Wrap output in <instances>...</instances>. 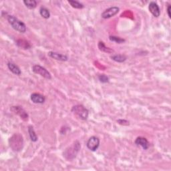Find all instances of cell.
Instances as JSON below:
<instances>
[{
    "label": "cell",
    "mask_w": 171,
    "mask_h": 171,
    "mask_svg": "<svg viewBox=\"0 0 171 171\" xmlns=\"http://www.w3.org/2000/svg\"><path fill=\"white\" fill-rule=\"evenodd\" d=\"M7 19L10 24L11 26L14 29V30L20 32V33H25L26 32V26L23 22L20 21L17 18L14 17L13 16L8 15L7 17Z\"/></svg>",
    "instance_id": "cell-1"
},
{
    "label": "cell",
    "mask_w": 171,
    "mask_h": 171,
    "mask_svg": "<svg viewBox=\"0 0 171 171\" xmlns=\"http://www.w3.org/2000/svg\"><path fill=\"white\" fill-rule=\"evenodd\" d=\"M80 147L81 146L79 142L76 141L72 146H70L69 148H68L65 150V152L63 153V156L68 160L74 159L78 153L79 152Z\"/></svg>",
    "instance_id": "cell-2"
},
{
    "label": "cell",
    "mask_w": 171,
    "mask_h": 171,
    "mask_svg": "<svg viewBox=\"0 0 171 171\" xmlns=\"http://www.w3.org/2000/svg\"><path fill=\"white\" fill-rule=\"evenodd\" d=\"M9 145L14 151H19L23 147V138L19 134H15L9 139Z\"/></svg>",
    "instance_id": "cell-3"
},
{
    "label": "cell",
    "mask_w": 171,
    "mask_h": 171,
    "mask_svg": "<svg viewBox=\"0 0 171 171\" xmlns=\"http://www.w3.org/2000/svg\"><path fill=\"white\" fill-rule=\"evenodd\" d=\"M72 112L81 120H86L88 118L89 112L88 110V109H86L85 107L82 105L78 104L74 106L72 108Z\"/></svg>",
    "instance_id": "cell-4"
},
{
    "label": "cell",
    "mask_w": 171,
    "mask_h": 171,
    "mask_svg": "<svg viewBox=\"0 0 171 171\" xmlns=\"http://www.w3.org/2000/svg\"><path fill=\"white\" fill-rule=\"evenodd\" d=\"M32 70L35 74L40 75L41 76L46 78L48 80H50L52 78V75L50 72L47 70L45 68H43L40 65H34L32 67Z\"/></svg>",
    "instance_id": "cell-5"
},
{
    "label": "cell",
    "mask_w": 171,
    "mask_h": 171,
    "mask_svg": "<svg viewBox=\"0 0 171 171\" xmlns=\"http://www.w3.org/2000/svg\"><path fill=\"white\" fill-rule=\"evenodd\" d=\"M100 145V139L96 136H91V137L87 141L86 146L91 151H96L99 147Z\"/></svg>",
    "instance_id": "cell-6"
},
{
    "label": "cell",
    "mask_w": 171,
    "mask_h": 171,
    "mask_svg": "<svg viewBox=\"0 0 171 171\" xmlns=\"http://www.w3.org/2000/svg\"><path fill=\"white\" fill-rule=\"evenodd\" d=\"M120 11V8L118 7H111L108 9H106V10L102 13V18L104 19H108L112 17H114L115 15H116Z\"/></svg>",
    "instance_id": "cell-7"
},
{
    "label": "cell",
    "mask_w": 171,
    "mask_h": 171,
    "mask_svg": "<svg viewBox=\"0 0 171 171\" xmlns=\"http://www.w3.org/2000/svg\"><path fill=\"white\" fill-rule=\"evenodd\" d=\"M10 110L15 114H17L18 115L20 116L21 118H22L23 120L26 121L28 120V114L26 112V111L22 108V106H12Z\"/></svg>",
    "instance_id": "cell-8"
},
{
    "label": "cell",
    "mask_w": 171,
    "mask_h": 171,
    "mask_svg": "<svg viewBox=\"0 0 171 171\" xmlns=\"http://www.w3.org/2000/svg\"><path fill=\"white\" fill-rule=\"evenodd\" d=\"M148 9L150 12L153 14L155 18H158L160 15V9L158 5L154 2H151L149 3Z\"/></svg>",
    "instance_id": "cell-9"
},
{
    "label": "cell",
    "mask_w": 171,
    "mask_h": 171,
    "mask_svg": "<svg viewBox=\"0 0 171 171\" xmlns=\"http://www.w3.org/2000/svg\"><path fill=\"white\" fill-rule=\"evenodd\" d=\"M30 98L35 104H43L46 101L45 96L39 93H33L30 96Z\"/></svg>",
    "instance_id": "cell-10"
},
{
    "label": "cell",
    "mask_w": 171,
    "mask_h": 171,
    "mask_svg": "<svg viewBox=\"0 0 171 171\" xmlns=\"http://www.w3.org/2000/svg\"><path fill=\"white\" fill-rule=\"evenodd\" d=\"M48 56L52 58H53L56 60L62 61V62H66L68 60V58L66 55L62 54V53H59L54 52H48Z\"/></svg>",
    "instance_id": "cell-11"
},
{
    "label": "cell",
    "mask_w": 171,
    "mask_h": 171,
    "mask_svg": "<svg viewBox=\"0 0 171 171\" xmlns=\"http://www.w3.org/2000/svg\"><path fill=\"white\" fill-rule=\"evenodd\" d=\"M135 144L138 146H140L143 149L147 150L149 148L150 144L148 140L144 137H138L135 140Z\"/></svg>",
    "instance_id": "cell-12"
},
{
    "label": "cell",
    "mask_w": 171,
    "mask_h": 171,
    "mask_svg": "<svg viewBox=\"0 0 171 171\" xmlns=\"http://www.w3.org/2000/svg\"><path fill=\"white\" fill-rule=\"evenodd\" d=\"M8 67L9 68V70H10L13 74L19 76L22 74V71L20 70V68H19L16 64H15L14 63L12 62H8Z\"/></svg>",
    "instance_id": "cell-13"
},
{
    "label": "cell",
    "mask_w": 171,
    "mask_h": 171,
    "mask_svg": "<svg viewBox=\"0 0 171 171\" xmlns=\"http://www.w3.org/2000/svg\"><path fill=\"white\" fill-rule=\"evenodd\" d=\"M17 45L18 47L21 48L22 49H24V50H28V49L31 48L30 43L28 41L24 40H18L16 42Z\"/></svg>",
    "instance_id": "cell-14"
},
{
    "label": "cell",
    "mask_w": 171,
    "mask_h": 171,
    "mask_svg": "<svg viewBox=\"0 0 171 171\" xmlns=\"http://www.w3.org/2000/svg\"><path fill=\"white\" fill-rule=\"evenodd\" d=\"M28 133L29 135H30V139L32 142H36L38 140V136L34 131L33 127L32 126H28Z\"/></svg>",
    "instance_id": "cell-15"
},
{
    "label": "cell",
    "mask_w": 171,
    "mask_h": 171,
    "mask_svg": "<svg viewBox=\"0 0 171 171\" xmlns=\"http://www.w3.org/2000/svg\"><path fill=\"white\" fill-rule=\"evenodd\" d=\"M111 58L114 61L118 63H123L126 60V56L123 54H116L111 56Z\"/></svg>",
    "instance_id": "cell-16"
},
{
    "label": "cell",
    "mask_w": 171,
    "mask_h": 171,
    "mask_svg": "<svg viewBox=\"0 0 171 171\" xmlns=\"http://www.w3.org/2000/svg\"><path fill=\"white\" fill-rule=\"evenodd\" d=\"M23 3L28 8L31 9L36 8L37 6V2L35 0H25L23 1Z\"/></svg>",
    "instance_id": "cell-17"
},
{
    "label": "cell",
    "mask_w": 171,
    "mask_h": 171,
    "mask_svg": "<svg viewBox=\"0 0 171 171\" xmlns=\"http://www.w3.org/2000/svg\"><path fill=\"white\" fill-rule=\"evenodd\" d=\"M40 13L42 17L45 19H48L50 17V12L49 11V9H48L45 7H42L40 9Z\"/></svg>",
    "instance_id": "cell-18"
},
{
    "label": "cell",
    "mask_w": 171,
    "mask_h": 171,
    "mask_svg": "<svg viewBox=\"0 0 171 171\" xmlns=\"http://www.w3.org/2000/svg\"><path fill=\"white\" fill-rule=\"evenodd\" d=\"M98 48H99L100 51L104 52L112 53V52H114L113 50H111L110 48L106 47V46L104 45V42H99V43H98Z\"/></svg>",
    "instance_id": "cell-19"
},
{
    "label": "cell",
    "mask_w": 171,
    "mask_h": 171,
    "mask_svg": "<svg viewBox=\"0 0 171 171\" xmlns=\"http://www.w3.org/2000/svg\"><path fill=\"white\" fill-rule=\"evenodd\" d=\"M68 3L71 5V6L72 8H76V9H82L84 8V5L78 1H72V0H69V1H68Z\"/></svg>",
    "instance_id": "cell-20"
},
{
    "label": "cell",
    "mask_w": 171,
    "mask_h": 171,
    "mask_svg": "<svg viewBox=\"0 0 171 171\" xmlns=\"http://www.w3.org/2000/svg\"><path fill=\"white\" fill-rule=\"evenodd\" d=\"M110 40L112 42H116L117 43H123L124 42H125V40L123 38H121L120 37H117V36H110L109 37Z\"/></svg>",
    "instance_id": "cell-21"
},
{
    "label": "cell",
    "mask_w": 171,
    "mask_h": 171,
    "mask_svg": "<svg viewBox=\"0 0 171 171\" xmlns=\"http://www.w3.org/2000/svg\"><path fill=\"white\" fill-rule=\"evenodd\" d=\"M98 80L102 83H108L109 82V78L105 74H100L98 76Z\"/></svg>",
    "instance_id": "cell-22"
},
{
    "label": "cell",
    "mask_w": 171,
    "mask_h": 171,
    "mask_svg": "<svg viewBox=\"0 0 171 171\" xmlns=\"http://www.w3.org/2000/svg\"><path fill=\"white\" fill-rule=\"evenodd\" d=\"M117 123L121 125H129V122L128 120H126L119 119V120H117Z\"/></svg>",
    "instance_id": "cell-23"
},
{
    "label": "cell",
    "mask_w": 171,
    "mask_h": 171,
    "mask_svg": "<svg viewBox=\"0 0 171 171\" xmlns=\"http://www.w3.org/2000/svg\"><path fill=\"white\" fill-rule=\"evenodd\" d=\"M170 9H171V6H168V8H167V13H168V17L170 18H171V15H170Z\"/></svg>",
    "instance_id": "cell-24"
}]
</instances>
